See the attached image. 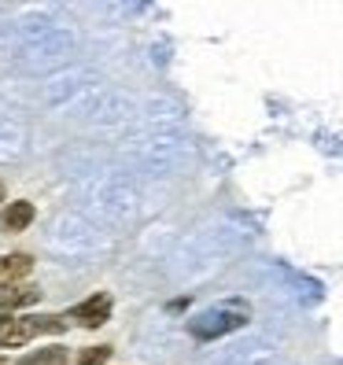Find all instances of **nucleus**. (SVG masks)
I'll use <instances>...</instances> for the list:
<instances>
[{
	"instance_id": "obj_1",
	"label": "nucleus",
	"mask_w": 343,
	"mask_h": 365,
	"mask_svg": "<svg viewBox=\"0 0 343 365\" xmlns=\"http://www.w3.org/2000/svg\"><path fill=\"white\" fill-rule=\"evenodd\" d=\"M67 317L78 321V325H85V329H100V325H107V317H111V295L96 292L93 299H85V303L71 307Z\"/></svg>"
},
{
	"instance_id": "obj_2",
	"label": "nucleus",
	"mask_w": 343,
	"mask_h": 365,
	"mask_svg": "<svg viewBox=\"0 0 343 365\" xmlns=\"http://www.w3.org/2000/svg\"><path fill=\"white\" fill-rule=\"evenodd\" d=\"M0 225H4L8 232H26L34 225V203H26V200L8 203L4 210H0Z\"/></svg>"
},
{
	"instance_id": "obj_3",
	"label": "nucleus",
	"mask_w": 343,
	"mask_h": 365,
	"mask_svg": "<svg viewBox=\"0 0 343 365\" xmlns=\"http://www.w3.org/2000/svg\"><path fill=\"white\" fill-rule=\"evenodd\" d=\"M30 269H34L30 255H4V259H0V288H15Z\"/></svg>"
},
{
	"instance_id": "obj_4",
	"label": "nucleus",
	"mask_w": 343,
	"mask_h": 365,
	"mask_svg": "<svg viewBox=\"0 0 343 365\" xmlns=\"http://www.w3.org/2000/svg\"><path fill=\"white\" fill-rule=\"evenodd\" d=\"M30 339H34V329L26 325L23 317L0 321V351H11V347H26Z\"/></svg>"
},
{
	"instance_id": "obj_5",
	"label": "nucleus",
	"mask_w": 343,
	"mask_h": 365,
	"mask_svg": "<svg viewBox=\"0 0 343 365\" xmlns=\"http://www.w3.org/2000/svg\"><path fill=\"white\" fill-rule=\"evenodd\" d=\"M41 299V292L37 288H0V314H11V310H19V307H30V303H37Z\"/></svg>"
},
{
	"instance_id": "obj_6",
	"label": "nucleus",
	"mask_w": 343,
	"mask_h": 365,
	"mask_svg": "<svg viewBox=\"0 0 343 365\" xmlns=\"http://www.w3.org/2000/svg\"><path fill=\"white\" fill-rule=\"evenodd\" d=\"M23 321L34 329V336H59V332H67V317H56V314H26Z\"/></svg>"
},
{
	"instance_id": "obj_7",
	"label": "nucleus",
	"mask_w": 343,
	"mask_h": 365,
	"mask_svg": "<svg viewBox=\"0 0 343 365\" xmlns=\"http://www.w3.org/2000/svg\"><path fill=\"white\" fill-rule=\"evenodd\" d=\"M19 365H67V347H45V351H34L26 358H19Z\"/></svg>"
},
{
	"instance_id": "obj_8",
	"label": "nucleus",
	"mask_w": 343,
	"mask_h": 365,
	"mask_svg": "<svg viewBox=\"0 0 343 365\" xmlns=\"http://www.w3.org/2000/svg\"><path fill=\"white\" fill-rule=\"evenodd\" d=\"M111 361V347H89V351H81L74 365H107Z\"/></svg>"
},
{
	"instance_id": "obj_9",
	"label": "nucleus",
	"mask_w": 343,
	"mask_h": 365,
	"mask_svg": "<svg viewBox=\"0 0 343 365\" xmlns=\"http://www.w3.org/2000/svg\"><path fill=\"white\" fill-rule=\"evenodd\" d=\"M0 365H19V361H11V358H0Z\"/></svg>"
},
{
	"instance_id": "obj_10",
	"label": "nucleus",
	"mask_w": 343,
	"mask_h": 365,
	"mask_svg": "<svg viewBox=\"0 0 343 365\" xmlns=\"http://www.w3.org/2000/svg\"><path fill=\"white\" fill-rule=\"evenodd\" d=\"M0 203H4V185H0Z\"/></svg>"
}]
</instances>
